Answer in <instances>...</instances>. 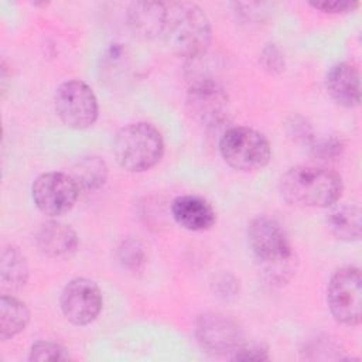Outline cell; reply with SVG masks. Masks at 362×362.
Masks as SVG:
<instances>
[{
    "label": "cell",
    "instance_id": "20",
    "mask_svg": "<svg viewBox=\"0 0 362 362\" xmlns=\"http://www.w3.org/2000/svg\"><path fill=\"white\" fill-rule=\"evenodd\" d=\"M117 257L124 267L139 269L146 260V252L137 239H126L117 247Z\"/></svg>",
    "mask_w": 362,
    "mask_h": 362
},
{
    "label": "cell",
    "instance_id": "7",
    "mask_svg": "<svg viewBox=\"0 0 362 362\" xmlns=\"http://www.w3.org/2000/svg\"><path fill=\"white\" fill-rule=\"evenodd\" d=\"M361 270L354 266L338 269L329 279L327 287V303L332 317L349 327L361 322Z\"/></svg>",
    "mask_w": 362,
    "mask_h": 362
},
{
    "label": "cell",
    "instance_id": "23",
    "mask_svg": "<svg viewBox=\"0 0 362 362\" xmlns=\"http://www.w3.org/2000/svg\"><path fill=\"white\" fill-rule=\"evenodd\" d=\"M260 62L263 65V69L273 75L280 74L284 69V57L274 44H269L263 48Z\"/></svg>",
    "mask_w": 362,
    "mask_h": 362
},
{
    "label": "cell",
    "instance_id": "12",
    "mask_svg": "<svg viewBox=\"0 0 362 362\" xmlns=\"http://www.w3.org/2000/svg\"><path fill=\"white\" fill-rule=\"evenodd\" d=\"M35 242L38 249L48 257L66 259L78 249V235L66 223L47 221L37 230Z\"/></svg>",
    "mask_w": 362,
    "mask_h": 362
},
{
    "label": "cell",
    "instance_id": "14",
    "mask_svg": "<svg viewBox=\"0 0 362 362\" xmlns=\"http://www.w3.org/2000/svg\"><path fill=\"white\" fill-rule=\"evenodd\" d=\"M174 221L184 229L199 232L214 226L216 215L208 201L197 195L177 197L171 204Z\"/></svg>",
    "mask_w": 362,
    "mask_h": 362
},
{
    "label": "cell",
    "instance_id": "5",
    "mask_svg": "<svg viewBox=\"0 0 362 362\" xmlns=\"http://www.w3.org/2000/svg\"><path fill=\"white\" fill-rule=\"evenodd\" d=\"M223 161L239 171H256L266 167L272 158L267 139L257 130L236 126L228 129L219 140Z\"/></svg>",
    "mask_w": 362,
    "mask_h": 362
},
{
    "label": "cell",
    "instance_id": "4",
    "mask_svg": "<svg viewBox=\"0 0 362 362\" xmlns=\"http://www.w3.org/2000/svg\"><path fill=\"white\" fill-rule=\"evenodd\" d=\"M112 153L122 168L141 173L150 170L161 160L164 140L153 124L146 122L130 123L116 133Z\"/></svg>",
    "mask_w": 362,
    "mask_h": 362
},
{
    "label": "cell",
    "instance_id": "24",
    "mask_svg": "<svg viewBox=\"0 0 362 362\" xmlns=\"http://www.w3.org/2000/svg\"><path fill=\"white\" fill-rule=\"evenodd\" d=\"M233 359L236 361H267L269 352L267 348L259 344H242L236 352L233 354Z\"/></svg>",
    "mask_w": 362,
    "mask_h": 362
},
{
    "label": "cell",
    "instance_id": "11",
    "mask_svg": "<svg viewBox=\"0 0 362 362\" xmlns=\"http://www.w3.org/2000/svg\"><path fill=\"white\" fill-rule=\"evenodd\" d=\"M102 303L98 284L86 277L68 281L59 297L61 311L74 325H88L95 321L102 310Z\"/></svg>",
    "mask_w": 362,
    "mask_h": 362
},
{
    "label": "cell",
    "instance_id": "1",
    "mask_svg": "<svg viewBox=\"0 0 362 362\" xmlns=\"http://www.w3.org/2000/svg\"><path fill=\"white\" fill-rule=\"evenodd\" d=\"M250 250L264 279L272 284L288 283L297 272V253L284 228L273 218L257 216L247 229Z\"/></svg>",
    "mask_w": 362,
    "mask_h": 362
},
{
    "label": "cell",
    "instance_id": "9",
    "mask_svg": "<svg viewBox=\"0 0 362 362\" xmlns=\"http://www.w3.org/2000/svg\"><path fill=\"white\" fill-rule=\"evenodd\" d=\"M79 191L71 174L57 171L41 174L31 187L35 206L51 218L69 212L78 199Z\"/></svg>",
    "mask_w": 362,
    "mask_h": 362
},
{
    "label": "cell",
    "instance_id": "13",
    "mask_svg": "<svg viewBox=\"0 0 362 362\" xmlns=\"http://www.w3.org/2000/svg\"><path fill=\"white\" fill-rule=\"evenodd\" d=\"M329 96L344 107H355L361 102L359 71L348 64L338 62L329 68L325 78Z\"/></svg>",
    "mask_w": 362,
    "mask_h": 362
},
{
    "label": "cell",
    "instance_id": "19",
    "mask_svg": "<svg viewBox=\"0 0 362 362\" xmlns=\"http://www.w3.org/2000/svg\"><path fill=\"white\" fill-rule=\"evenodd\" d=\"M71 177L75 180L79 189L93 191L105 184L107 177V165L99 157H82L74 164Z\"/></svg>",
    "mask_w": 362,
    "mask_h": 362
},
{
    "label": "cell",
    "instance_id": "3",
    "mask_svg": "<svg viewBox=\"0 0 362 362\" xmlns=\"http://www.w3.org/2000/svg\"><path fill=\"white\" fill-rule=\"evenodd\" d=\"M279 191L290 205L327 208L338 202L344 184L339 174L332 170L298 165L280 177Z\"/></svg>",
    "mask_w": 362,
    "mask_h": 362
},
{
    "label": "cell",
    "instance_id": "16",
    "mask_svg": "<svg viewBox=\"0 0 362 362\" xmlns=\"http://www.w3.org/2000/svg\"><path fill=\"white\" fill-rule=\"evenodd\" d=\"M28 280V264L25 256L16 246H6L1 252L0 281L3 290L17 291Z\"/></svg>",
    "mask_w": 362,
    "mask_h": 362
},
{
    "label": "cell",
    "instance_id": "2",
    "mask_svg": "<svg viewBox=\"0 0 362 362\" xmlns=\"http://www.w3.org/2000/svg\"><path fill=\"white\" fill-rule=\"evenodd\" d=\"M211 37L209 18L198 4L191 1L165 3V21L160 38L174 54L189 59L204 57Z\"/></svg>",
    "mask_w": 362,
    "mask_h": 362
},
{
    "label": "cell",
    "instance_id": "18",
    "mask_svg": "<svg viewBox=\"0 0 362 362\" xmlns=\"http://www.w3.org/2000/svg\"><path fill=\"white\" fill-rule=\"evenodd\" d=\"M329 230L341 240H358L361 238V209L358 205L342 204L328 215Z\"/></svg>",
    "mask_w": 362,
    "mask_h": 362
},
{
    "label": "cell",
    "instance_id": "21",
    "mask_svg": "<svg viewBox=\"0 0 362 362\" xmlns=\"http://www.w3.org/2000/svg\"><path fill=\"white\" fill-rule=\"evenodd\" d=\"M69 356L66 349L52 341H37L30 349L28 359L35 362L42 361H66Z\"/></svg>",
    "mask_w": 362,
    "mask_h": 362
},
{
    "label": "cell",
    "instance_id": "17",
    "mask_svg": "<svg viewBox=\"0 0 362 362\" xmlns=\"http://www.w3.org/2000/svg\"><path fill=\"white\" fill-rule=\"evenodd\" d=\"M30 321V311L23 301L13 296L0 297V339L7 341L23 332Z\"/></svg>",
    "mask_w": 362,
    "mask_h": 362
},
{
    "label": "cell",
    "instance_id": "8",
    "mask_svg": "<svg viewBox=\"0 0 362 362\" xmlns=\"http://www.w3.org/2000/svg\"><path fill=\"white\" fill-rule=\"evenodd\" d=\"M195 337L201 348L214 356L235 354L245 342L240 324L221 313L201 314L195 321Z\"/></svg>",
    "mask_w": 362,
    "mask_h": 362
},
{
    "label": "cell",
    "instance_id": "22",
    "mask_svg": "<svg viewBox=\"0 0 362 362\" xmlns=\"http://www.w3.org/2000/svg\"><path fill=\"white\" fill-rule=\"evenodd\" d=\"M308 4L315 10L329 14H345L354 11L359 6L358 1L349 0H311Z\"/></svg>",
    "mask_w": 362,
    "mask_h": 362
},
{
    "label": "cell",
    "instance_id": "15",
    "mask_svg": "<svg viewBox=\"0 0 362 362\" xmlns=\"http://www.w3.org/2000/svg\"><path fill=\"white\" fill-rule=\"evenodd\" d=\"M129 25L134 34L143 38L161 37L165 21V3L136 1L127 10Z\"/></svg>",
    "mask_w": 362,
    "mask_h": 362
},
{
    "label": "cell",
    "instance_id": "10",
    "mask_svg": "<svg viewBox=\"0 0 362 362\" xmlns=\"http://www.w3.org/2000/svg\"><path fill=\"white\" fill-rule=\"evenodd\" d=\"M188 115L206 127H214L226 119L229 98L214 78L194 79L187 93Z\"/></svg>",
    "mask_w": 362,
    "mask_h": 362
},
{
    "label": "cell",
    "instance_id": "6",
    "mask_svg": "<svg viewBox=\"0 0 362 362\" xmlns=\"http://www.w3.org/2000/svg\"><path fill=\"white\" fill-rule=\"evenodd\" d=\"M54 105L61 122L75 130L88 129L98 119V99L92 88L78 79L66 81L57 88Z\"/></svg>",
    "mask_w": 362,
    "mask_h": 362
},
{
    "label": "cell",
    "instance_id": "25",
    "mask_svg": "<svg viewBox=\"0 0 362 362\" xmlns=\"http://www.w3.org/2000/svg\"><path fill=\"white\" fill-rule=\"evenodd\" d=\"M339 143L338 141H332V140H325L322 141L318 147L315 148V156H322V157H331L334 154H337L339 151Z\"/></svg>",
    "mask_w": 362,
    "mask_h": 362
}]
</instances>
